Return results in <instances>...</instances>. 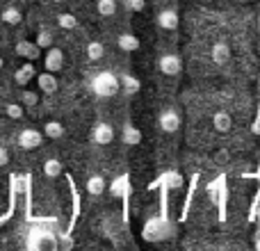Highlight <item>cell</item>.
<instances>
[{"mask_svg":"<svg viewBox=\"0 0 260 251\" xmlns=\"http://www.w3.org/2000/svg\"><path fill=\"white\" fill-rule=\"evenodd\" d=\"M25 247L32 249V251H53V249H59L57 247V238H55L50 231H39V229L30 231V238H27Z\"/></svg>","mask_w":260,"mask_h":251,"instance_id":"7a4b0ae2","label":"cell"},{"mask_svg":"<svg viewBox=\"0 0 260 251\" xmlns=\"http://www.w3.org/2000/svg\"><path fill=\"white\" fill-rule=\"evenodd\" d=\"M57 247H59V249H64V251H67V249H71V247H73V240L69 238V235H64V238H62V242H57Z\"/></svg>","mask_w":260,"mask_h":251,"instance_id":"1f68e13d","label":"cell"},{"mask_svg":"<svg viewBox=\"0 0 260 251\" xmlns=\"http://www.w3.org/2000/svg\"><path fill=\"white\" fill-rule=\"evenodd\" d=\"M117 46H119V50H123V53H135V50H139L142 41H139V37L133 35V32H121L117 39Z\"/></svg>","mask_w":260,"mask_h":251,"instance_id":"5bb4252c","label":"cell"},{"mask_svg":"<svg viewBox=\"0 0 260 251\" xmlns=\"http://www.w3.org/2000/svg\"><path fill=\"white\" fill-rule=\"evenodd\" d=\"M18 101L23 103V108H35V105L39 103V91L21 89V94H18Z\"/></svg>","mask_w":260,"mask_h":251,"instance_id":"4316f807","label":"cell"},{"mask_svg":"<svg viewBox=\"0 0 260 251\" xmlns=\"http://www.w3.org/2000/svg\"><path fill=\"white\" fill-rule=\"evenodd\" d=\"M110 192H112V197H128L130 194L128 176H119V178H114L112 185H110Z\"/></svg>","mask_w":260,"mask_h":251,"instance_id":"44dd1931","label":"cell"},{"mask_svg":"<svg viewBox=\"0 0 260 251\" xmlns=\"http://www.w3.org/2000/svg\"><path fill=\"white\" fill-rule=\"evenodd\" d=\"M157 123H160V130L167 135H176L180 130V114L176 112L174 108H167L160 112V117H157Z\"/></svg>","mask_w":260,"mask_h":251,"instance_id":"5b68a950","label":"cell"},{"mask_svg":"<svg viewBox=\"0 0 260 251\" xmlns=\"http://www.w3.org/2000/svg\"><path fill=\"white\" fill-rule=\"evenodd\" d=\"M119 85H121V91L126 96H135L139 89H142V82H139L135 76H130V73H121V76H119Z\"/></svg>","mask_w":260,"mask_h":251,"instance_id":"2e32d148","label":"cell"},{"mask_svg":"<svg viewBox=\"0 0 260 251\" xmlns=\"http://www.w3.org/2000/svg\"><path fill=\"white\" fill-rule=\"evenodd\" d=\"M121 3L128 12H144L146 9V0H121Z\"/></svg>","mask_w":260,"mask_h":251,"instance_id":"f546056e","label":"cell"},{"mask_svg":"<svg viewBox=\"0 0 260 251\" xmlns=\"http://www.w3.org/2000/svg\"><path fill=\"white\" fill-rule=\"evenodd\" d=\"M157 69H160V73H165V76H169V78L180 76V71H183V59L176 53H165L157 57Z\"/></svg>","mask_w":260,"mask_h":251,"instance_id":"3957f363","label":"cell"},{"mask_svg":"<svg viewBox=\"0 0 260 251\" xmlns=\"http://www.w3.org/2000/svg\"><path fill=\"white\" fill-rule=\"evenodd\" d=\"M253 247H256V249L260 251V235H258V238H256V242H253Z\"/></svg>","mask_w":260,"mask_h":251,"instance_id":"836d02e7","label":"cell"},{"mask_svg":"<svg viewBox=\"0 0 260 251\" xmlns=\"http://www.w3.org/2000/svg\"><path fill=\"white\" fill-rule=\"evenodd\" d=\"M37 78V69H35V64L32 62H25V64H21V69H16L14 71V82H16L18 87H27L32 80Z\"/></svg>","mask_w":260,"mask_h":251,"instance_id":"8fae6325","label":"cell"},{"mask_svg":"<svg viewBox=\"0 0 260 251\" xmlns=\"http://www.w3.org/2000/svg\"><path fill=\"white\" fill-rule=\"evenodd\" d=\"M3 64H5V62H3V57H0V69H3Z\"/></svg>","mask_w":260,"mask_h":251,"instance_id":"d590c367","label":"cell"},{"mask_svg":"<svg viewBox=\"0 0 260 251\" xmlns=\"http://www.w3.org/2000/svg\"><path fill=\"white\" fill-rule=\"evenodd\" d=\"M96 12L103 18H110L117 12V0H96Z\"/></svg>","mask_w":260,"mask_h":251,"instance_id":"d4e9b609","label":"cell"},{"mask_svg":"<svg viewBox=\"0 0 260 251\" xmlns=\"http://www.w3.org/2000/svg\"><path fill=\"white\" fill-rule=\"evenodd\" d=\"M44 67L46 71H53V73H59L64 67V53L55 46H50L48 53H46V59H44Z\"/></svg>","mask_w":260,"mask_h":251,"instance_id":"30bf717a","label":"cell"},{"mask_svg":"<svg viewBox=\"0 0 260 251\" xmlns=\"http://www.w3.org/2000/svg\"><path fill=\"white\" fill-rule=\"evenodd\" d=\"M44 144V133H39L37 128H23L18 135V146L25 151H35Z\"/></svg>","mask_w":260,"mask_h":251,"instance_id":"8992f818","label":"cell"},{"mask_svg":"<svg viewBox=\"0 0 260 251\" xmlns=\"http://www.w3.org/2000/svg\"><path fill=\"white\" fill-rule=\"evenodd\" d=\"M212 125H215L217 133H229V130L233 128V119H231V114L226 112V110H219V112H215V117H212Z\"/></svg>","mask_w":260,"mask_h":251,"instance_id":"d6986e66","label":"cell"},{"mask_svg":"<svg viewBox=\"0 0 260 251\" xmlns=\"http://www.w3.org/2000/svg\"><path fill=\"white\" fill-rule=\"evenodd\" d=\"M251 133H253V135H260V105H258V110H256V117H253Z\"/></svg>","mask_w":260,"mask_h":251,"instance_id":"4dcf8cb0","label":"cell"},{"mask_svg":"<svg viewBox=\"0 0 260 251\" xmlns=\"http://www.w3.org/2000/svg\"><path fill=\"white\" fill-rule=\"evenodd\" d=\"M53 3H64V0H53Z\"/></svg>","mask_w":260,"mask_h":251,"instance_id":"8d00e7d4","label":"cell"},{"mask_svg":"<svg viewBox=\"0 0 260 251\" xmlns=\"http://www.w3.org/2000/svg\"><path fill=\"white\" fill-rule=\"evenodd\" d=\"M44 137L48 139H59L64 137V125L59 121H55V119H50V121L44 123Z\"/></svg>","mask_w":260,"mask_h":251,"instance_id":"cb8c5ba5","label":"cell"},{"mask_svg":"<svg viewBox=\"0 0 260 251\" xmlns=\"http://www.w3.org/2000/svg\"><path fill=\"white\" fill-rule=\"evenodd\" d=\"M210 57H212V62H215L217 67H224V64H229V59H231V46L224 44V41H217V44L210 48Z\"/></svg>","mask_w":260,"mask_h":251,"instance_id":"4fadbf2b","label":"cell"},{"mask_svg":"<svg viewBox=\"0 0 260 251\" xmlns=\"http://www.w3.org/2000/svg\"><path fill=\"white\" fill-rule=\"evenodd\" d=\"M256 215H258V222H260V203L256 206Z\"/></svg>","mask_w":260,"mask_h":251,"instance_id":"e575fe53","label":"cell"},{"mask_svg":"<svg viewBox=\"0 0 260 251\" xmlns=\"http://www.w3.org/2000/svg\"><path fill=\"white\" fill-rule=\"evenodd\" d=\"M35 41H37V46H39L41 50H48L50 46H53V41H55L53 30H50V27H46V25H41L39 32H37V37H35Z\"/></svg>","mask_w":260,"mask_h":251,"instance_id":"ffe728a7","label":"cell"},{"mask_svg":"<svg viewBox=\"0 0 260 251\" xmlns=\"http://www.w3.org/2000/svg\"><path fill=\"white\" fill-rule=\"evenodd\" d=\"M37 85H39V91L41 94H55L57 91V78H55L53 71H44V73H37Z\"/></svg>","mask_w":260,"mask_h":251,"instance_id":"7c38bea8","label":"cell"},{"mask_svg":"<svg viewBox=\"0 0 260 251\" xmlns=\"http://www.w3.org/2000/svg\"><path fill=\"white\" fill-rule=\"evenodd\" d=\"M14 50H16L18 57L27 59V62H35V59H39V55H41V48L37 46V41H27V39H21V41H18Z\"/></svg>","mask_w":260,"mask_h":251,"instance_id":"9c48e42d","label":"cell"},{"mask_svg":"<svg viewBox=\"0 0 260 251\" xmlns=\"http://www.w3.org/2000/svg\"><path fill=\"white\" fill-rule=\"evenodd\" d=\"M44 174L48 176V178H59V176L64 174L62 160H57V158H48V160L44 162Z\"/></svg>","mask_w":260,"mask_h":251,"instance_id":"7402d4cb","label":"cell"},{"mask_svg":"<svg viewBox=\"0 0 260 251\" xmlns=\"http://www.w3.org/2000/svg\"><path fill=\"white\" fill-rule=\"evenodd\" d=\"M112 139H114V128L110 123L99 121L91 128V142L99 144V146H108V144H112Z\"/></svg>","mask_w":260,"mask_h":251,"instance_id":"52a82bcc","label":"cell"},{"mask_svg":"<svg viewBox=\"0 0 260 251\" xmlns=\"http://www.w3.org/2000/svg\"><path fill=\"white\" fill-rule=\"evenodd\" d=\"M5 112H7L9 119H23L25 110H23V103L18 101V103H7V105H5Z\"/></svg>","mask_w":260,"mask_h":251,"instance_id":"f1b7e54d","label":"cell"},{"mask_svg":"<svg viewBox=\"0 0 260 251\" xmlns=\"http://www.w3.org/2000/svg\"><path fill=\"white\" fill-rule=\"evenodd\" d=\"M57 25L62 27V30H76V27H78V18H76V14H69V12L57 14Z\"/></svg>","mask_w":260,"mask_h":251,"instance_id":"83f0119b","label":"cell"},{"mask_svg":"<svg viewBox=\"0 0 260 251\" xmlns=\"http://www.w3.org/2000/svg\"><path fill=\"white\" fill-rule=\"evenodd\" d=\"M103 55H105V48H103L101 41H89V44H87V57H89L91 62L103 59Z\"/></svg>","mask_w":260,"mask_h":251,"instance_id":"484cf974","label":"cell"},{"mask_svg":"<svg viewBox=\"0 0 260 251\" xmlns=\"http://www.w3.org/2000/svg\"><path fill=\"white\" fill-rule=\"evenodd\" d=\"M85 190L89 197H101V194L108 190V183H105V178L101 174H91L85 183Z\"/></svg>","mask_w":260,"mask_h":251,"instance_id":"9a60e30c","label":"cell"},{"mask_svg":"<svg viewBox=\"0 0 260 251\" xmlns=\"http://www.w3.org/2000/svg\"><path fill=\"white\" fill-rule=\"evenodd\" d=\"M258 176H260V174H258Z\"/></svg>","mask_w":260,"mask_h":251,"instance_id":"f35d334b","label":"cell"},{"mask_svg":"<svg viewBox=\"0 0 260 251\" xmlns=\"http://www.w3.org/2000/svg\"><path fill=\"white\" fill-rule=\"evenodd\" d=\"M155 21H157V25L162 27V30H167V32H171V30H178V25H180V16H178V12L176 9H160L157 12V16H155Z\"/></svg>","mask_w":260,"mask_h":251,"instance_id":"ba28073f","label":"cell"},{"mask_svg":"<svg viewBox=\"0 0 260 251\" xmlns=\"http://www.w3.org/2000/svg\"><path fill=\"white\" fill-rule=\"evenodd\" d=\"M121 139H123V144H128V146H137V144L142 142V130L128 121L121 130Z\"/></svg>","mask_w":260,"mask_h":251,"instance_id":"ac0fdd59","label":"cell"},{"mask_svg":"<svg viewBox=\"0 0 260 251\" xmlns=\"http://www.w3.org/2000/svg\"><path fill=\"white\" fill-rule=\"evenodd\" d=\"M0 21L7 23V25H18L23 21V14L18 7H5L3 14H0Z\"/></svg>","mask_w":260,"mask_h":251,"instance_id":"603a6c76","label":"cell"},{"mask_svg":"<svg viewBox=\"0 0 260 251\" xmlns=\"http://www.w3.org/2000/svg\"><path fill=\"white\" fill-rule=\"evenodd\" d=\"M91 91L99 99H112L121 91V85H119V76H114L112 71H101L94 76L91 80Z\"/></svg>","mask_w":260,"mask_h":251,"instance_id":"6da1fadb","label":"cell"},{"mask_svg":"<svg viewBox=\"0 0 260 251\" xmlns=\"http://www.w3.org/2000/svg\"><path fill=\"white\" fill-rule=\"evenodd\" d=\"M169 233V226H167L165 217H155V219H148V224L144 226V238L148 242H160V240L167 238Z\"/></svg>","mask_w":260,"mask_h":251,"instance_id":"277c9868","label":"cell"},{"mask_svg":"<svg viewBox=\"0 0 260 251\" xmlns=\"http://www.w3.org/2000/svg\"><path fill=\"white\" fill-rule=\"evenodd\" d=\"M9 162V151L5 146H0V167H5Z\"/></svg>","mask_w":260,"mask_h":251,"instance_id":"d6a6232c","label":"cell"},{"mask_svg":"<svg viewBox=\"0 0 260 251\" xmlns=\"http://www.w3.org/2000/svg\"><path fill=\"white\" fill-rule=\"evenodd\" d=\"M153 185H162V187H171V190H178L183 187V176L178 174V171H167V174H162L160 178H157V183Z\"/></svg>","mask_w":260,"mask_h":251,"instance_id":"e0dca14e","label":"cell"},{"mask_svg":"<svg viewBox=\"0 0 260 251\" xmlns=\"http://www.w3.org/2000/svg\"><path fill=\"white\" fill-rule=\"evenodd\" d=\"M258 30H260V16H258Z\"/></svg>","mask_w":260,"mask_h":251,"instance_id":"74e56055","label":"cell"}]
</instances>
